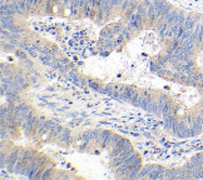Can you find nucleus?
Segmentation results:
<instances>
[{
	"label": "nucleus",
	"mask_w": 203,
	"mask_h": 180,
	"mask_svg": "<svg viewBox=\"0 0 203 180\" xmlns=\"http://www.w3.org/2000/svg\"><path fill=\"white\" fill-rule=\"evenodd\" d=\"M168 67L190 78L203 90V15L189 13L184 31L172 53Z\"/></svg>",
	"instance_id": "obj_1"
},
{
	"label": "nucleus",
	"mask_w": 203,
	"mask_h": 180,
	"mask_svg": "<svg viewBox=\"0 0 203 180\" xmlns=\"http://www.w3.org/2000/svg\"><path fill=\"white\" fill-rule=\"evenodd\" d=\"M167 168L159 164H148L143 166L139 174L138 179H151V180H164Z\"/></svg>",
	"instance_id": "obj_2"
}]
</instances>
